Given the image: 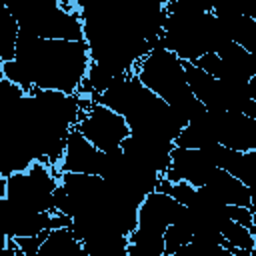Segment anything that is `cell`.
I'll return each mask as SVG.
<instances>
[{"label": "cell", "instance_id": "e0dca14e", "mask_svg": "<svg viewBox=\"0 0 256 256\" xmlns=\"http://www.w3.org/2000/svg\"><path fill=\"white\" fill-rule=\"evenodd\" d=\"M220 236L224 238V248H244L254 250L256 248V234L232 220H226L220 228Z\"/></svg>", "mask_w": 256, "mask_h": 256}, {"label": "cell", "instance_id": "5bb4252c", "mask_svg": "<svg viewBox=\"0 0 256 256\" xmlns=\"http://www.w3.org/2000/svg\"><path fill=\"white\" fill-rule=\"evenodd\" d=\"M204 188L216 202H220L224 206H244V208L254 210L252 190L246 188L240 180H236L234 176H230L228 172H224L220 168H214V172L210 174Z\"/></svg>", "mask_w": 256, "mask_h": 256}, {"label": "cell", "instance_id": "6da1fadb", "mask_svg": "<svg viewBox=\"0 0 256 256\" xmlns=\"http://www.w3.org/2000/svg\"><path fill=\"white\" fill-rule=\"evenodd\" d=\"M14 62L32 88L74 96L88 72L90 56L84 40H40L18 32Z\"/></svg>", "mask_w": 256, "mask_h": 256}, {"label": "cell", "instance_id": "ffe728a7", "mask_svg": "<svg viewBox=\"0 0 256 256\" xmlns=\"http://www.w3.org/2000/svg\"><path fill=\"white\" fill-rule=\"evenodd\" d=\"M6 198V178L0 176V200Z\"/></svg>", "mask_w": 256, "mask_h": 256}, {"label": "cell", "instance_id": "52a82bcc", "mask_svg": "<svg viewBox=\"0 0 256 256\" xmlns=\"http://www.w3.org/2000/svg\"><path fill=\"white\" fill-rule=\"evenodd\" d=\"M74 130H78L96 150L104 154L118 150L122 142L130 136V128L120 114L82 96H80V114Z\"/></svg>", "mask_w": 256, "mask_h": 256}, {"label": "cell", "instance_id": "277c9868", "mask_svg": "<svg viewBox=\"0 0 256 256\" xmlns=\"http://www.w3.org/2000/svg\"><path fill=\"white\" fill-rule=\"evenodd\" d=\"M6 6L14 14L20 32H26L40 40H84L78 2L8 0Z\"/></svg>", "mask_w": 256, "mask_h": 256}, {"label": "cell", "instance_id": "d6986e66", "mask_svg": "<svg viewBox=\"0 0 256 256\" xmlns=\"http://www.w3.org/2000/svg\"><path fill=\"white\" fill-rule=\"evenodd\" d=\"M16 242L14 240H8V246L6 248H0V256H14L16 254Z\"/></svg>", "mask_w": 256, "mask_h": 256}, {"label": "cell", "instance_id": "7c38bea8", "mask_svg": "<svg viewBox=\"0 0 256 256\" xmlns=\"http://www.w3.org/2000/svg\"><path fill=\"white\" fill-rule=\"evenodd\" d=\"M210 162L228 172L230 176H234L236 180H240L246 188L252 190V202H254V186H256V150L250 152H236V150H228L220 144H214L206 150H202Z\"/></svg>", "mask_w": 256, "mask_h": 256}, {"label": "cell", "instance_id": "7402d4cb", "mask_svg": "<svg viewBox=\"0 0 256 256\" xmlns=\"http://www.w3.org/2000/svg\"><path fill=\"white\" fill-rule=\"evenodd\" d=\"M0 66H2V58H0Z\"/></svg>", "mask_w": 256, "mask_h": 256}, {"label": "cell", "instance_id": "44dd1931", "mask_svg": "<svg viewBox=\"0 0 256 256\" xmlns=\"http://www.w3.org/2000/svg\"><path fill=\"white\" fill-rule=\"evenodd\" d=\"M8 246V238H6V234L0 230V248H6Z\"/></svg>", "mask_w": 256, "mask_h": 256}, {"label": "cell", "instance_id": "8fae6325", "mask_svg": "<svg viewBox=\"0 0 256 256\" xmlns=\"http://www.w3.org/2000/svg\"><path fill=\"white\" fill-rule=\"evenodd\" d=\"M50 216L48 212L36 214L26 212L14 206L10 200H0V230L6 234L8 240L24 238V236H38L44 230H50Z\"/></svg>", "mask_w": 256, "mask_h": 256}, {"label": "cell", "instance_id": "30bf717a", "mask_svg": "<svg viewBox=\"0 0 256 256\" xmlns=\"http://www.w3.org/2000/svg\"><path fill=\"white\" fill-rule=\"evenodd\" d=\"M102 164H104V152L96 150L78 130L72 128L66 138V148H64V156L58 170L62 174L72 172V174L100 176Z\"/></svg>", "mask_w": 256, "mask_h": 256}, {"label": "cell", "instance_id": "2e32d148", "mask_svg": "<svg viewBox=\"0 0 256 256\" xmlns=\"http://www.w3.org/2000/svg\"><path fill=\"white\" fill-rule=\"evenodd\" d=\"M18 32H20V28H18L14 14L8 10L6 2L0 0V58H2V62L14 60Z\"/></svg>", "mask_w": 256, "mask_h": 256}, {"label": "cell", "instance_id": "7a4b0ae2", "mask_svg": "<svg viewBox=\"0 0 256 256\" xmlns=\"http://www.w3.org/2000/svg\"><path fill=\"white\" fill-rule=\"evenodd\" d=\"M164 14L160 44L182 62H194L210 52L216 54L228 40L212 16V6L188 0H164Z\"/></svg>", "mask_w": 256, "mask_h": 256}, {"label": "cell", "instance_id": "5b68a950", "mask_svg": "<svg viewBox=\"0 0 256 256\" xmlns=\"http://www.w3.org/2000/svg\"><path fill=\"white\" fill-rule=\"evenodd\" d=\"M188 208L162 192H150L136 212V228L128 234V256H164V232L184 218Z\"/></svg>", "mask_w": 256, "mask_h": 256}, {"label": "cell", "instance_id": "ba28073f", "mask_svg": "<svg viewBox=\"0 0 256 256\" xmlns=\"http://www.w3.org/2000/svg\"><path fill=\"white\" fill-rule=\"evenodd\" d=\"M208 116L214 138L220 146L236 152L256 150V118L232 110H208Z\"/></svg>", "mask_w": 256, "mask_h": 256}, {"label": "cell", "instance_id": "4fadbf2b", "mask_svg": "<svg viewBox=\"0 0 256 256\" xmlns=\"http://www.w3.org/2000/svg\"><path fill=\"white\" fill-rule=\"evenodd\" d=\"M212 16L230 42L250 54H256V20L252 16L222 6H212Z\"/></svg>", "mask_w": 256, "mask_h": 256}, {"label": "cell", "instance_id": "9c48e42d", "mask_svg": "<svg viewBox=\"0 0 256 256\" xmlns=\"http://www.w3.org/2000/svg\"><path fill=\"white\" fill-rule=\"evenodd\" d=\"M214 168L216 166L202 150L174 146L170 150V166L162 178H166L168 182H186L194 188H202L208 182Z\"/></svg>", "mask_w": 256, "mask_h": 256}, {"label": "cell", "instance_id": "ac0fdd59", "mask_svg": "<svg viewBox=\"0 0 256 256\" xmlns=\"http://www.w3.org/2000/svg\"><path fill=\"white\" fill-rule=\"evenodd\" d=\"M48 234H50V230H44V232H40L38 236L14 238V242H16V248H18V250H22V252H26V254H36V252L40 250V246L44 244V240L48 238Z\"/></svg>", "mask_w": 256, "mask_h": 256}, {"label": "cell", "instance_id": "3957f363", "mask_svg": "<svg viewBox=\"0 0 256 256\" xmlns=\"http://www.w3.org/2000/svg\"><path fill=\"white\" fill-rule=\"evenodd\" d=\"M134 74L144 88L176 110L186 122L206 110L188 88L182 60L166 48H154L144 58H140L134 64Z\"/></svg>", "mask_w": 256, "mask_h": 256}, {"label": "cell", "instance_id": "9a60e30c", "mask_svg": "<svg viewBox=\"0 0 256 256\" xmlns=\"http://www.w3.org/2000/svg\"><path fill=\"white\" fill-rule=\"evenodd\" d=\"M216 56L236 74L240 76L242 80H250L256 76V56L246 52L244 48H240L238 44L226 40L218 50H216Z\"/></svg>", "mask_w": 256, "mask_h": 256}, {"label": "cell", "instance_id": "8992f818", "mask_svg": "<svg viewBox=\"0 0 256 256\" xmlns=\"http://www.w3.org/2000/svg\"><path fill=\"white\" fill-rule=\"evenodd\" d=\"M62 172L42 162H32L26 170L14 172L6 178V200L26 212L54 214L52 194L60 182Z\"/></svg>", "mask_w": 256, "mask_h": 256}]
</instances>
